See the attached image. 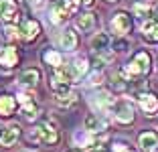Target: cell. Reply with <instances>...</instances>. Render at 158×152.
Returning a JSON list of instances; mask_svg holds the SVG:
<instances>
[{"mask_svg": "<svg viewBox=\"0 0 158 152\" xmlns=\"http://www.w3.org/2000/svg\"><path fill=\"white\" fill-rule=\"evenodd\" d=\"M150 55L146 53V51H140V53H136L134 59L128 63V67H124V69L120 71V75L126 79V81H130V79L134 77H144V75L150 73Z\"/></svg>", "mask_w": 158, "mask_h": 152, "instance_id": "1", "label": "cell"}, {"mask_svg": "<svg viewBox=\"0 0 158 152\" xmlns=\"http://www.w3.org/2000/svg\"><path fill=\"white\" fill-rule=\"evenodd\" d=\"M79 0H53L51 4V14H53V23H63V20L71 19L77 10Z\"/></svg>", "mask_w": 158, "mask_h": 152, "instance_id": "2", "label": "cell"}, {"mask_svg": "<svg viewBox=\"0 0 158 152\" xmlns=\"http://www.w3.org/2000/svg\"><path fill=\"white\" fill-rule=\"evenodd\" d=\"M33 138L41 140V142H45V144H57L59 142V130H57V126L53 124L51 120L43 122V124L37 128V132H35Z\"/></svg>", "mask_w": 158, "mask_h": 152, "instance_id": "3", "label": "cell"}, {"mask_svg": "<svg viewBox=\"0 0 158 152\" xmlns=\"http://www.w3.org/2000/svg\"><path fill=\"white\" fill-rule=\"evenodd\" d=\"M19 6L14 0H0V20L6 24H12L19 20Z\"/></svg>", "mask_w": 158, "mask_h": 152, "instance_id": "4", "label": "cell"}, {"mask_svg": "<svg viewBox=\"0 0 158 152\" xmlns=\"http://www.w3.org/2000/svg\"><path fill=\"white\" fill-rule=\"evenodd\" d=\"M91 47L95 53H99V55H103V59H110V49H112V41H110V37H107L106 32H98L95 37L91 39Z\"/></svg>", "mask_w": 158, "mask_h": 152, "instance_id": "5", "label": "cell"}, {"mask_svg": "<svg viewBox=\"0 0 158 152\" xmlns=\"http://www.w3.org/2000/svg\"><path fill=\"white\" fill-rule=\"evenodd\" d=\"M138 103L148 116H154L158 112V97L150 91H140L138 93Z\"/></svg>", "mask_w": 158, "mask_h": 152, "instance_id": "6", "label": "cell"}, {"mask_svg": "<svg viewBox=\"0 0 158 152\" xmlns=\"http://www.w3.org/2000/svg\"><path fill=\"white\" fill-rule=\"evenodd\" d=\"M112 28H114V32H116V35H126V32L132 28L130 14H128V12H118V14H114Z\"/></svg>", "mask_w": 158, "mask_h": 152, "instance_id": "7", "label": "cell"}, {"mask_svg": "<svg viewBox=\"0 0 158 152\" xmlns=\"http://www.w3.org/2000/svg\"><path fill=\"white\" fill-rule=\"evenodd\" d=\"M19 101L23 103L20 114H23L27 120H35V118H37V114H39V108H37V103L31 99V95H28V93H20V95H19Z\"/></svg>", "mask_w": 158, "mask_h": 152, "instance_id": "8", "label": "cell"}, {"mask_svg": "<svg viewBox=\"0 0 158 152\" xmlns=\"http://www.w3.org/2000/svg\"><path fill=\"white\" fill-rule=\"evenodd\" d=\"M39 32H41V24H39L37 20H24L23 27L19 28V35L24 39V41H33Z\"/></svg>", "mask_w": 158, "mask_h": 152, "instance_id": "9", "label": "cell"}, {"mask_svg": "<svg viewBox=\"0 0 158 152\" xmlns=\"http://www.w3.org/2000/svg\"><path fill=\"white\" fill-rule=\"evenodd\" d=\"M140 146L146 152H152L158 148V134L156 132H142L140 134Z\"/></svg>", "mask_w": 158, "mask_h": 152, "instance_id": "10", "label": "cell"}, {"mask_svg": "<svg viewBox=\"0 0 158 152\" xmlns=\"http://www.w3.org/2000/svg\"><path fill=\"white\" fill-rule=\"evenodd\" d=\"M19 61V55H16V49L12 47H0V63L4 67H12Z\"/></svg>", "mask_w": 158, "mask_h": 152, "instance_id": "11", "label": "cell"}, {"mask_svg": "<svg viewBox=\"0 0 158 152\" xmlns=\"http://www.w3.org/2000/svg\"><path fill=\"white\" fill-rule=\"evenodd\" d=\"M142 32H144L146 41H158V20L156 19H146V23L142 24Z\"/></svg>", "mask_w": 158, "mask_h": 152, "instance_id": "12", "label": "cell"}, {"mask_svg": "<svg viewBox=\"0 0 158 152\" xmlns=\"http://www.w3.org/2000/svg\"><path fill=\"white\" fill-rule=\"evenodd\" d=\"M19 136H20V128L19 126H8L4 132L0 134V144H2V146H12Z\"/></svg>", "mask_w": 158, "mask_h": 152, "instance_id": "13", "label": "cell"}, {"mask_svg": "<svg viewBox=\"0 0 158 152\" xmlns=\"http://www.w3.org/2000/svg\"><path fill=\"white\" fill-rule=\"evenodd\" d=\"M116 120L122 122V124H130L134 120V110H132L130 103H120L116 108Z\"/></svg>", "mask_w": 158, "mask_h": 152, "instance_id": "14", "label": "cell"}, {"mask_svg": "<svg viewBox=\"0 0 158 152\" xmlns=\"http://www.w3.org/2000/svg\"><path fill=\"white\" fill-rule=\"evenodd\" d=\"M85 130H89V132L93 134H99L106 130V122L102 120V118H98L95 114H89L87 118H85Z\"/></svg>", "mask_w": 158, "mask_h": 152, "instance_id": "15", "label": "cell"}, {"mask_svg": "<svg viewBox=\"0 0 158 152\" xmlns=\"http://www.w3.org/2000/svg\"><path fill=\"white\" fill-rule=\"evenodd\" d=\"M91 103H93V108H98L99 112H107L110 108L114 106V97L110 95V93H98L95 95V99H91Z\"/></svg>", "mask_w": 158, "mask_h": 152, "instance_id": "16", "label": "cell"}, {"mask_svg": "<svg viewBox=\"0 0 158 152\" xmlns=\"http://www.w3.org/2000/svg\"><path fill=\"white\" fill-rule=\"evenodd\" d=\"M59 45L63 47L65 51H73L75 47H77V35H75L73 31H65V32H61V37H59Z\"/></svg>", "mask_w": 158, "mask_h": 152, "instance_id": "17", "label": "cell"}, {"mask_svg": "<svg viewBox=\"0 0 158 152\" xmlns=\"http://www.w3.org/2000/svg\"><path fill=\"white\" fill-rule=\"evenodd\" d=\"M51 87H53V93H55V97H65V95H69V93H71L69 83L63 81V79H57V77L51 79Z\"/></svg>", "mask_w": 158, "mask_h": 152, "instance_id": "18", "label": "cell"}, {"mask_svg": "<svg viewBox=\"0 0 158 152\" xmlns=\"http://www.w3.org/2000/svg\"><path fill=\"white\" fill-rule=\"evenodd\" d=\"M39 79H41V71L39 69H27V71L20 73L19 81L23 83V85H37Z\"/></svg>", "mask_w": 158, "mask_h": 152, "instance_id": "19", "label": "cell"}, {"mask_svg": "<svg viewBox=\"0 0 158 152\" xmlns=\"http://www.w3.org/2000/svg\"><path fill=\"white\" fill-rule=\"evenodd\" d=\"M75 27L79 28L81 32H87V31H91L93 27H95V16L93 14H81L77 20H75Z\"/></svg>", "mask_w": 158, "mask_h": 152, "instance_id": "20", "label": "cell"}, {"mask_svg": "<svg viewBox=\"0 0 158 152\" xmlns=\"http://www.w3.org/2000/svg\"><path fill=\"white\" fill-rule=\"evenodd\" d=\"M14 106H16V101H14L12 95H0V116L8 118L14 112Z\"/></svg>", "mask_w": 158, "mask_h": 152, "instance_id": "21", "label": "cell"}, {"mask_svg": "<svg viewBox=\"0 0 158 152\" xmlns=\"http://www.w3.org/2000/svg\"><path fill=\"white\" fill-rule=\"evenodd\" d=\"M73 71L77 73V77H81V75H85L87 73V69H89V63H87V59L85 57H79V59H75L73 61Z\"/></svg>", "mask_w": 158, "mask_h": 152, "instance_id": "22", "label": "cell"}, {"mask_svg": "<svg viewBox=\"0 0 158 152\" xmlns=\"http://www.w3.org/2000/svg\"><path fill=\"white\" fill-rule=\"evenodd\" d=\"M43 59H45V63L51 65V67H59V65H63V59H61V55L57 53V51H47L45 55H43Z\"/></svg>", "mask_w": 158, "mask_h": 152, "instance_id": "23", "label": "cell"}, {"mask_svg": "<svg viewBox=\"0 0 158 152\" xmlns=\"http://www.w3.org/2000/svg\"><path fill=\"white\" fill-rule=\"evenodd\" d=\"M134 12L138 16H142V19H150V6H146V4H136Z\"/></svg>", "mask_w": 158, "mask_h": 152, "instance_id": "24", "label": "cell"}, {"mask_svg": "<svg viewBox=\"0 0 158 152\" xmlns=\"http://www.w3.org/2000/svg\"><path fill=\"white\" fill-rule=\"evenodd\" d=\"M73 101H75L73 93H69V95H65V97H57V103H59V106H71Z\"/></svg>", "mask_w": 158, "mask_h": 152, "instance_id": "25", "label": "cell"}, {"mask_svg": "<svg viewBox=\"0 0 158 152\" xmlns=\"http://www.w3.org/2000/svg\"><path fill=\"white\" fill-rule=\"evenodd\" d=\"M103 83V75L102 73H93L91 77H89V85L91 87H95V85H102Z\"/></svg>", "mask_w": 158, "mask_h": 152, "instance_id": "26", "label": "cell"}, {"mask_svg": "<svg viewBox=\"0 0 158 152\" xmlns=\"http://www.w3.org/2000/svg\"><path fill=\"white\" fill-rule=\"evenodd\" d=\"M4 32H6V39H14L16 35H19V28L12 27V24H8V27L4 28Z\"/></svg>", "mask_w": 158, "mask_h": 152, "instance_id": "27", "label": "cell"}, {"mask_svg": "<svg viewBox=\"0 0 158 152\" xmlns=\"http://www.w3.org/2000/svg\"><path fill=\"white\" fill-rule=\"evenodd\" d=\"M114 152H136V150L130 148V146H126V144H116V146H114Z\"/></svg>", "mask_w": 158, "mask_h": 152, "instance_id": "28", "label": "cell"}, {"mask_svg": "<svg viewBox=\"0 0 158 152\" xmlns=\"http://www.w3.org/2000/svg\"><path fill=\"white\" fill-rule=\"evenodd\" d=\"M114 49H118V51H126V49H128V43H126V41H116V43H114Z\"/></svg>", "mask_w": 158, "mask_h": 152, "instance_id": "29", "label": "cell"}, {"mask_svg": "<svg viewBox=\"0 0 158 152\" xmlns=\"http://www.w3.org/2000/svg\"><path fill=\"white\" fill-rule=\"evenodd\" d=\"M79 2H81L83 6H91L93 4V0H79Z\"/></svg>", "mask_w": 158, "mask_h": 152, "instance_id": "30", "label": "cell"}, {"mask_svg": "<svg viewBox=\"0 0 158 152\" xmlns=\"http://www.w3.org/2000/svg\"><path fill=\"white\" fill-rule=\"evenodd\" d=\"M93 152H103V150H93Z\"/></svg>", "mask_w": 158, "mask_h": 152, "instance_id": "31", "label": "cell"}, {"mask_svg": "<svg viewBox=\"0 0 158 152\" xmlns=\"http://www.w3.org/2000/svg\"><path fill=\"white\" fill-rule=\"evenodd\" d=\"M110 2H116V0H110Z\"/></svg>", "mask_w": 158, "mask_h": 152, "instance_id": "32", "label": "cell"}, {"mask_svg": "<svg viewBox=\"0 0 158 152\" xmlns=\"http://www.w3.org/2000/svg\"><path fill=\"white\" fill-rule=\"evenodd\" d=\"M152 152H154V150H152Z\"/></svg>", "mask_w": 158, "mask_h": 152, "instance_id": "33", "label": "cell"}, {"mask_svg": "<svg viewBox=\"0 0 158 152\" xmlns=\"http://www.w3.org/2000/svg\"><path fill=\"white\" fill-rule=\"evenodd\" d=\"M73 152H75V150H73Z\"/></svg>", "mask_w": 158, "mask_h": 152, "instance_id": "34", "label": "cell"}]
</instances>
